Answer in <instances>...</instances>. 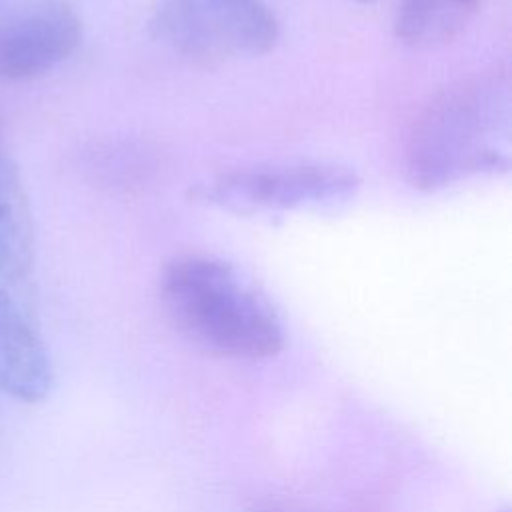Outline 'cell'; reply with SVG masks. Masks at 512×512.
Instances as JSON below:
<instances>
[{"instance_id":"obj_8","label":"cell","mask_w":512,"mask_h":512,"mask_svg":"<svg viewBox=\"0 0 512 512\" xmlns=\"http://www.w3.org/2000/svg\"><path fill=\"white\" fill-rule=\"evenodd\" d=\"M484 0H402L394 18L396 38L414 48L454 40Z\"/></svg>"},{"instance_id":"obj_10","label":"cell","mask_w":512,"mask_h":512,"mask_svg":"<svg viewBox=\"0 0 512 512\" xmlns=\"http://www.w3.org/2000/svg\"><path fill=\"white\" fill-rule=\"evenodd\" d=\"M360 2H372V0H360Z\"/></svg>"},{"instance_id":"obj_5","label":"cell","mask_w":512,"mask_h":512,"mask_svg":"<svg viewBox=\"0 0 512 512\" xmlns=\"http://www.w3.org/2000/svg\"><path fill=\"white\" fill-rule=\"evenodd\" d=\"M82 42V20L66 4H44L0 22V80L28 82L66 62Z\"/></svg>"},{"instance_id":"obj_4","label":"cell","mask_w":512,"mask_h":512,"mask_svg":"<svg viewBox=\"0 0 512 512\" xmlns=\"http://www.w3.org/2000/svg\"><path fill=\"white\" fill-rule=\"evenodd\" d=\"M360 188V176L342 164L302 162L252 166L220 172L190 188V200L202 206L262 214L344 202Z\"/></svg>"},{"instance_id":"obj_7","label":"cell","mask_w":512,"mask_h":512,"mask_svg":"<svg viewBox=\"0 0 512 512\" xmlns=\"http://www.w3.org/2000/svg\"><path fill=\"white\" fill-rule=\"evenodd\" d=\"M34 220L20 170L10 156L0 116V280L24 282L34 268Z\"/></svg>"},{"instance_id":"obj_9","label":"cell","mask_w":512,"mask_h":512,"mask_svg":"<svg viewBox=\"0 0 512 512\" xmlns=\"http://www.w3.org/2000/svg\"><path fill=\"white\" fill-rule=\"evenodd\" d=\"M252 512H290V510L278 508V506H258V508H254Z\"/></svg>"},{"instance_id":"obj_2","label":"cell","mask_w":512,"mask_h":512,"mask_svg":"<svg viewBox=\"0 0 512 512\" xmlns=\"http://www.w3.org/2000/svg\"><path fill=\"white\" fill-rule=\"evenodd\" d=\"M160 298L174 326L200 348L234 360H266L284 346V324L234 264L206 254L170 260Z\"/></svg>"},{"instance_id":"obj_3","label":"cell","mask_w":512,"mask_h":512,"mask_svg":"<svg viewBox=\"0 0 512 512\" xmlns=\"http://www.w3.org/2000/svg\"><path fill=\"white\" fill-rule=\"evenodd\" d=\"M152 36L200 66H220L268 54L280 26L264 0H160Z\"/></svg>"},{"instance_id":"obj_1","label":"cell","mask_w":512,"mask_h":512,"mask_svg":"<svg viewBox=\"0 0 512 512\" xmlns=\"http://www.w3.org/2000/svg\"><path fill=\"white\" fill-rule=\"evenodd\" d=\"M510 88L498 74L460 80L420 112L406 148L414 188L436 192L480 174L508 172Z\"/></svg>"},{"instance_id":"obj_6","label":"cell","mask_w":512,"mask_h":512,"mask_svg":"<svg viewBox=\"0 0 512 512\" xmlns=\"http://www.w3.org/2000/svg\"><path fill=\"white\" fill-rule=\"evenodd\" d=\"M52 384V362L38 328L0 286V390L20 402H42Z\"/></svg>"}]
</instances>
